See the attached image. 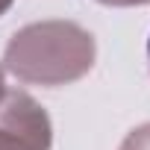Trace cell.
<instances>
[{"label": "cell", "instance_id": "cell-1", "mask_svg": "<svg viewBox=\"0 0 150 150\" xmlns=\"http://www.w3.org/2000/svg\"><path fill=\"white\" fill-rule=\"evenodd\" d=\"M3 65L21 83L68 86L91 71L94 35L74 21L27 24L9 38Z\"/></svg>", "mask_w": 150, "mask_h": 150}, {"label": "cell", "instance_id": "cell-2", "mask_svg": "<svg viewBox=\"0 0 150 150\" xmlns=\"http://www.w3.org/2000/svg\"><path fill=\"white\" fill-rule=\"evenodd\" d=\"M50 118L27 91L0 100V150H50Z\"/></svg>", "mask_w": 150, "mask_h": 150}, {"label": "cell", "instance_id": "cell-3", "mask_svg": "<svg viewBox=\"0 0 150 150\" xmlns=\"http://www.w3.org/2000/svg\"><path fill=\"white\" fill-rule=\"evenodd\" d=\"M121 150H150V124L135 127V129H132V132L124 138Z\"/></svg>", "mask_w": 150, "mask_h": 150}, {"label": "cell", "instance_id": "cell-4", "mask_svg": "<svg viewBox=\"0 0 150 150\" xmlns=\"http://www.w3.org/2000/svg\"><path fill=\"white\" fill-rule=\"evenodd\" d=\"M97 3H103V6H144L150 0H97Z\"/></svg>", "mask_w": 150, "mask_h": 150}, {"label": "cell", "instance_id": "cell-5", "mask_svg": "<svg viewBox=\"0 0 150 150\" xmlns=\"http://www.w3.org/2000/svg\"><path fill=\"white\" fill-rule=\"evenodd\" d=\"M12 3H15V0H0V15H3V12H6Z\"/></svg>", "mask_w": 150, "mask_h": 150}, {"label": "cell", "instance_id": "cell-6", "mask_svg": "<svg viewBox=\"0 0 150 150\" xmlns=\"http://www.w3.org/2000/svg\"><path fill=\"white\" fill-rule=\"evenodd\" d=\"M3 94H6V83H3V71H0V100H3Z\"/></svg>", "mask_w": 150, "mask_h": 150}, {"label": "cell", "instance_id": "cell-7", "mask_svg": "<svg viewBox=\"0 0 150 150\" xmlns=\"http://www.w3.org/2000/svg\"><path fill=\"white\" fill-rule=\"evenodd\" d=\"M147 59H150V38H147Z\"/></svg>", "mask_w": 150, "mask_h": 150}]
</instances>
